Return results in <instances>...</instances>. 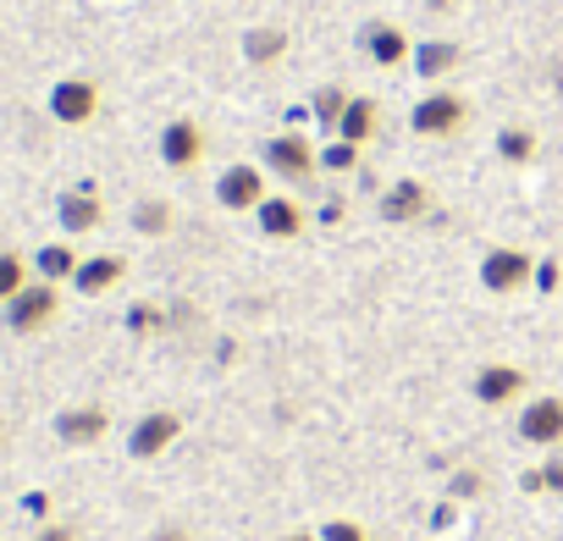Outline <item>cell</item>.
I'll return each mask as SVG.
<instances>
[{
	"mask_svg": "<svg viewBox=\"0 0 563 541\" xmlns=\"http://www.w3.org/2000/svg\"><path fill=\"white\" fill-rule=\"evenodd\" d=\"M536 283V254L530 249H514V243H497L481 254V288L508 299V294H525Z\"/></svg>",
	"mask_w": 563,
	"mask_h": 541,
	"instance_id": "6da1fadb",
	"label": "cell"
},
{
	"mask_svg": "<svg viewBox=\"0 0 563 541\" xmlns=\"http://www.w3.org/2000/svg\"><path fill=\"white\" fill-rule=\"evenodd\" d=\"M260 166L282 183H310L321 172V150L305 133H271L265 150H260Z\"/></svg>",
	"mask_w": 563,
	"mask_h": 541,
	"instance_id": "7a4b0ae2",
	"label": "cell"
},
{
	"mask_svg": "<svg viewBox=\"0 0 563 541\" xmlns=\"http://www.w3.org/2000/svg\"><path fill=\"white\" fill-rule=\"evenodd\" d=\"M464 122H470V100L453 95V89H431V95L415 100V111H409V128H415L420 139H453Z\"/></svg>",
	"mask_w": 563,
	"mask_h": 541,
	"instance_id": "3957f363",
	"label": "cell"
},
{
	"mask_svg": "<svg viewBox=\"0 0 563 541\" xmlns=\"http://www.w3.org/2000/svg\"><path fill=\"white\" fill-rule=\"evenodd\" d=\"M56 316H62V288H56V283H40V277H34V283H29V288L12 299V305H7V327H12L18 338L45 332Z\"/></svg>",
	"mask_w": 563,
	"mask_h": 541,
	"instance_id": "277c9868",
	"label": "cell"
},
{
	"mask_svg": "<svg viewBox=\"0 0 563 541\" xmlns=\"http://www.w3.org/2000/svg\"><path fill=\"white\" fill-rule=\"evenodd\" d=\"M45 106H51V117L62 128H89L100 117V84L95 78H62V84H51Z\"/></svg>",
	"mask_w": 563,
	"mask_h": 541,
	"instance_id": "5b68a950",
	"label": "cell"
},
{
	"mask_svg": "<svg viewBox=\"0 0 563 541\" xmlns=\"http://www.w3.org/2000/svg\"><path fill=\"white\" fill-rule=\"evenodd\" d=\"M525 387H530V371H519V365H508V360H492V365H481L475 371V404H486V409H508V404H519L525 398Z\"/></svg>",
	"mask_w": 563,
	"mask_h": 541,
	"instance_id": "8992f818",
	"label": "cell"
},
{
	"mask_svg": "<svg viewBox=\"0 0 563 541\" xmlns=\"http://www.w3.org/2000/svg\"><path fill=\"white\" fill-rule=\"evenodd\" d=\"M177 437H183V415H177V409H150V415H139V426L128 431V453H133L139 464H150V459H161Z\"/></svg>",
	"mask_w": 563,
	"mask_h": 541,
	"instance_id": "52a82bcc",
	"label": "cell"
},
{
	"mask_svg": "<svg viewBox=\"0 0 563 541\" xmlns=\"http://www.w3.org/2000/svg\"><path fill=\"white\" fill-rule=\"evenodd\" d=\"M205 150H210V139H205V128H199L194 117H172V122L161 128V161H166L172 172H194V166L205 161Z\"/></svg>",
	"mask_w": 563,
	"mask_h": 541,
	"instance_id": "ba28073f",
	"label": "cell"
},
{
	"mask_svg": "<svg viewBox=\"0 0 563 541\" xmlns=\"http://www.w3.org/2000/svg\"><path fill=\"white\" fill-rule=\"evenodd\" d=\"M216 199H221V210H260L265 205V166H249V161H238V166H227L221 177H216Z\"/></svg>",
	"mask_w": 563,
	"mask_h": 541,
	"instance_id": "9c48e42d",
	"label": "cell"
},
{
	"mask_svg": "<svg viewBox=\"0 0 563 541\" xmlns=\"http://www.w3.org/2000/svg\"><path fill=\"white\" fill-rule=\"evenodd\" d=\"M519 442H530V448H563V398H552V393L525 398Z\"/></svg>",
	"mask_w": 563,
	"mask_h": 541,
	"instance_id": "30bf717a",
	"label": "cell"
},
{
	"mask_svg": "<svg viewBox=\"0 0 563 541\" xmlns=\"http://www.w3.org/2000/svg\"><path fill=\"white\" fill-rule=\"evenodd\" d=\"M360 45H365V56L376 62V67H404L409 56H415V45H409V34L398 29V23H387V18H371L365 29H360Z\"/></svg>",
	"mask_w": 563,
	"mask_h": 541,
	"instance_id": "8fae6325",
	"label": "cell"
},
{
	"mask_svg": "<svg viewBox=\"0 0 563 541\" xmlns=\"http://www.w3.org/2000/svg\"><path fill=\"white\" fill-rule=\"evenodd\" d=\"M56 221H62V232H67V238H84V232H95V227L106 221V205H100L95 183H78V188H67V194L56 199Z\"/></svg>",
	"mask_w": 563,
	"mask_h": 541,
	"instance_id": "7c38bea8",
	"label": "cell"
},
{
	"mask_svg": "<svg viewBox=\"0 0 563 541\" xmlns=\"http://www.w3.org/2000/svg\"><path fill=\"white\" fill-rule=\"evenodd\" d=\"M106 431H111V409L106 404H73V409L56 415V437L67 448H95Z\"/></svg>",
	"mask_w": 563,
	"mask_h": 541,
	"instance_id": "4fadbf2b",
	"label": "cell"
},
{
	"mask_svg": "<svg viewBox=\"0 0 563 541\" xmlns=\"http://www.w3.org/2000/svg\"><path fill=\"white\" fill-rule=\"evenodd\" d=\"M254 216H260V238H276V243L305 238V221H310L294 194H265V205H260Z\"/></svg>",
	"mask_w": 563,
	"mask_h": 541,
	"instance_id": "5bb4252c",
	"label": "cell"
},
{
	"mask_svg": "<svg viewBox=\"0 0 563 541\" xmlns=\"http://www.w3.org/2000/svg\"><path fill=\"white\" fill-rule=\"evenodd\" d=\"M117 283H128V260H122V254H84L78 277H73V288H78L84 299H100V294H111Z\"/></svg>",
	"mask_w": 563,
	"mask_h": 541,
	"instance_id": "9a60e30c",
	"label": "cell"
},
{
	"mask_svg": "<svg viewBox=\"0 0 563 541\" xmlns=\"http://www.w3.org/2000/svg\"><path fill=\"white\" fill-rule=\"evenodd\" d=\"M426 210H431V188H426L420 177H398V183L382 194V216H387V221H398V227L420 221Z\"/></svg>",
	"mask_w": 563,
	"mask_h": 541,
	"instance_id": "2e32d148",
	"label": "cell"
},
{
	"mask_svg": "<svg viewBox=\"0 0 563 541\" xmlns=\"http://www.w3.org/2000/svg\"><path fill=\"white\" fill-rule=\"evenodd\" d=\"M376 128H382V100H376V95H354V100H349V111H343V122H338L332 133L365 150V144L376 139Z\"/></svg>",
	"mask_w": 563,
	"mask_h": 541,
	"instance_id": "e0dca14e",
	"label": "cell"
},
{
	"mask_svg": "<svg viewBox=\"0 0 563 541\" xmlns=\"http://www.w3.org/2000/svg\"><path fill=\"white\" fill-rule=\"evenodd\" d=\"M78 265H84V254H78L73 243H45V249L34 254V277L62 288V283H73V277H78Z\"/></svg>",
	"mask_w": 563,
	"mask_h": 541,
	"instance_id": "ac0fdd59",
	"label": "cell"
},
{
	"mask_svg": "<svg viewBox=\"0 0 563 541\" xmlns=\"http://www.w3.org/2000/svg\"><path fill=\"white\" fill-rule=\"evenodd\" d=\"M459 56H464V51H459L453 40H426V45H415L409 67H415L420 78H431V84H437V78H448V73L459 67Z\"/></svg>",
	"mask_w": 563,
	"mask_h": 541,
	"instance_id": "d6986e66",
	"label": "cell"
},
{
	"mask_svg": "<svg viewBox=\"0 0 563 541\" xmlns=\"http://www.w3.org/2000/svg\"><path fill=\"white\" fill-rule=\"evenodd\" d=\"M282 56H288V29L265 23V29H249V34H243V62L271 67V62H282Z\"/></svg>",
	"mask_w": 563,
	"mask_h": 541,
	"instance_id": "ffe728a7",
	"label": "cell"
},
{
	"mask_svg": "<svg viewBox=\"0 0 563 541\" xmlns=\"http://www.w3.org/2000/svg\"><path fill=\"white\" fill-rule=\"evenodd\" d=\"M536 150H541V139H536V128H525V122H508V128L497 133V161H503V166H530Z\"/></svg>",
	"mask_w": 563,
	"mask_h": 541,
	"instance_id": "44dd1931",
	"label": "cell"
},
{
	"mask_svg": "<svg viewBox=\"0 0 563 541\" xmlns=\"http://www.w3.org/2000/svg\"><path fill=\"white\" fill-rule=\"evenodd\" d=\"M29 283H34V260H23L18 249H0V310H7Z\"/></svg>",
	"mask_w": 563,
	"mask_h": 541,
	"instance_id": "7402d4cb",
	"label": "cell"
},
{
	"mask_svg": "<svg viewBox=\"0 0 563 541\" xmlns=\"http://www.w3.org/2000/svg\"><path fill=\"white\" fill-rule=\"evenodd\" d=\"M133 227H139L144 238H166V232L177 227V210H172L166 199H139V205H133Z\"/></svg>",
	"mask_w": 563,
	"mask_h": 541,
	"instance_id": "603a6c76",
	"label": "cell"
},
{
	"mask_svg": "<svg viewBox=\"0 0 563 541\" xmlns=\"http://www.w3.org/2000/svg\"><path fill=\"white\" fill-rule=\"evenodd\" d=\"M349 89H338V84H327V89H316V100H310V117L316 122H327V128H338L343 122V111H349Z\"/></svg>",
	"mask_w": 563,
	"mask_h": 541,
	"instance_id": "cb8c5ba5",
	"label": "cell"
},
{
	"mask_svg": "<svg viewBox=\"0 0 563 541\" xmlns=\"http://www.w3.org/2000/svg\"><path fill=\"white\" fill-rule=\"evenodd\" d=\"M128 332H133V338L166 332V310H161V305H133V310H128Z\"/></svg>",
	"mask_w": 563,
	"mask_h": 541,
	"instance_id": "d4e9b609",
	"label": "cell"
},
{
	"mask_svg": "<svg viewBox=\"0 0 563 541\" xmlns=\"http://www.w3.org/2000/svg\"><path fill=\"white\" fill-rule=\"evenodd\" d=\"M354 166H360V144L332 139V144L321 150V172H354Z\"/></svg>",
	"mask_w": 563,
	"mask_h": 541,
	"instance_id": "484cf974",
	"label": "cell"
},
{
	"mask_svg": "<svg viewBox=\"0 0 563 541\" xmlns=\"http://www.w3.org/2000/svg\"><path fill=\"white\" fill-rule=\"evenodd\" d=\"M316 536H321V541H371L365 525H354V519H327Z\"/></svg>",
	"mask_w": 563,
	"mask_h": 541,
	"instance_id": "4316f807",
	"label": "cell"
},
{
	"mask_svg": "<svg viewBox=\"0 0 563 541\" xmlns=\"http://www.w3.org/2000/svg\"><path fill=\"white\" fill-rule=\"evenodd\" d=\"M558 277H563V265H558L552 254H541V260H536V283H530V288H536V294H558Z\"/></svg>",
	"mask_w": 563,
	"mask_h": 541,
	"instance_id": "83f0119b",
	"label": "cell"
},
{
	"mask_svg": "<svg viewBox=\"0 0 563 541\" xmlns=\"http://www.w3.org/2000/svg\"><path fill=\"white\" fill-rule=\"evenodd\" d=\"M475 492H486V475L481 470H459L453 475V497H475Z\"/></svg>",
	"mask_w": 563,
	"mask_h": 541,
	"instance_id": "f1b7e54d",
	"label": "cell"
},
{
	"mask_svg": "<svg viewBox=\"0 0 563 541\" xmlns=\"http://www.w3.org/2000/svg\"><path fill=\"white\" fill-rule=\"evenodd\" d=\"M541 492H552V497H563V453L541 464Z\"/></svg>",
	"mask_w": 563,
	"mask_h": 541,
	"instance_id": "f546056e",
	"label": "cell"
},
{
	"mask_svg": "<svg viewBox=\"0 0 563 541\" xmlns=\"http://www.w3.org/2000/svg\"><path fill=\"white\" fill-rule=\"evenodd\" d=\"M23 514L29 519H51V492H29L23 497Z\"/></svg>",
	"mask_w": 563,
	"mask_h": 541,
	"instance_id": "4dcf8cb0",
	"label": "cell"
},
{
	"mask_svg": "<svg viewBox=\"0 0 563 541\" xmlns=\"http://www.w3.org/2000/svg\"><path fill=\"white\" fill-rule=\"evenodd\" d=\"M34 541H78V530H73V525H40Z\"/></svg>",
	"mask_w": 563,
	"mask_h": 541,
	"instance_id": "1f68e13d",
	"label": "cell"
},
{
	"mask_svg": "<svg viewBox=\"0 0 563 541\" xmlns=\"http://www.w3.org/2000/svg\"><path fill=\"white\" fill-rule=\"evenodd\" d=\"M150 541H188V530H177V525H161Z\"/></svg>",
	"mask_w": 563,
	"mask_h": 541,
	"instance_id": "d6a6232c",
	"label": "cell"
},
{
	"mask_svg": "<svg viewBox=\"0 0 563 541\" xmlns=\"http://www.w3.org/2000/svg\"><path fill=\"white\" fill-rule=\"evenodd\" d=\"M282 541H321V536H316V530H288Z\"/></svg>",
	"mask_w": 563,
	"mask_h": 541,
	"instance_id": "836d02e7",
	"label": "cell"
},
{
	"mask_svg": "<svg viewBox=\"0 0 563 541\" xmlns=\"http://www.w3.org/2000/svg\"><path fill=\"white\" fill-rule=\"evenodd\" d=\"M448 7H459V0H431V12H448Z\"/></svg>",
	"mask_w": 563,
	"mask_h": 541,
	"instance_id": "e575fe53",
	"label": "cell"
}]
</instances>
